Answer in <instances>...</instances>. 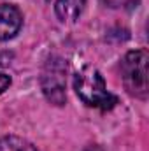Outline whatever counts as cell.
Instances as JSON below:
<instances>
[{
  "mask_svg": "<svg viewBox=\"0 0 149 151\" xmlns=\"http://www.w3.org/2000/svg\"><path fill=\"white\" fill-rule=\"evenodd\" d=\"M74 90L77 97L90 107L112 109L117 104V97L107 91L105 81L95 67H84L74 77Z\"/></svg>",
  "mask_w": 149,
  "mask_h": 151,
  "instance_id": "6da1fadb",
  "label": "cell"
},
{
  "mask_svg": "<svg viewBox=\"0 0 149 151\" xmlns=\"http://www.w3.org/2000/svg\"><path fill=\"white\" fill-rule=\"evenodd\" d=\"M148 62L149 55L146 49H135L125 55L121 60V79L126 91L137 99H148Z\"/></svg>",
  "mask_w": 149,
  "mask_h": 151,
  "instance_id": "7a4b0ae2",
  "label": "cell"
},
{
  "mask_svg": "<svg viewBox=\"0 0 149 151\" xmlns=\"http://www.w3.org/2000/svg\"><path fill=\"white\" fill-rule=\"evenodd\" d=\"M65 83H67V63L58 58L51 56L40 76V86L46 95V99L54 104V106H63L65 104Z\"/></svg>",
  "mask_w": 149,
  "mask_h": 151,
  "instance_id": "3957f363",
  "label": "cell"
},
{
  "mask_svg": "<svg viewBox=\"0 0 149 151\" xmlns=\"http://www.w3.org/2000/svg\"><path fill=\"white\" fill-rule=\"evenodd\" d=\"M23 25V16L18 7L2 4L0 5V40L12 39Z\"/></svg>",
  "mask_w": 149,
  "mask_h": 151,
  "instance_id": "277c9868",
  "label": "cell"
},
{
  "mask_svg": "<svg viewBox=\"0 0 149 151\" xmlns=\"http://www.w3.org/2000/svg\"><path fill=\"white\" fill-rule=\"evenodd\" d=\"M84 5H86V0H56L54 11L58 19L67 23V21H75L81 16Z\"/></svg>",
  "mask_w": 149,
  "mask_h": 151,
  "instance_id": "5b68a950",
  "label": "cell"
},
{
  "mask_svg": "<svg viewBox=\"0 0 149 151\" xmlns=\"http://www.w3.org/2000/svg\"><path fill=\"white\" fill-rule=\"evenodd\" d=\"M0 151H37V148L16 135H5L0 137Z\"/></svg>",
  "mask_w": 149,
  "mask_h": 151,
  "instance_id": "8992f818",
  "label": "cell"
},
{
  "mask_svg": "<svg viewBox=\"0 0 149 151\" xmlns=\"http://www.w3.org/2000/svg\"><path fill=\"white\" fill-rule=\"evenodd\" d=\"M102 2L111 9H132L137 7L140 0H102Z\"/></svg>",
  "mask_w": 149,
  "mask_h": 151,
  "instance_id": "52a82bcc",
  "label": "cell"
},
{
  "mask_svg": "<svg viewBox=\"0 0 149 151\" xmlns=\"http://www.w3.org/2000/svg\"><path fill=\"white\" fill-rule=\"evenodd\" d=\"M9 86H11V77L7 74H4V72H0V95H2Z\"/></svg>",
  "mask_w": 149,
  "mask_h": 151,
  "instance_id": "ba28073f",
  "label": "cell"
},
{
  "mask_svg": "<svg viewBox=\"0 0 149 151\" xmlns=\"http://www.w3.org/2000/svg\"><path fill=\"white\" fill-rule=\"evenodd\" d=\"M84 151H104V150H102V146H98V144H90V146H86Z\"/></svg>",
  "mask_w": 149,
  "mask_h": 151,
  "instance_id": "9c48e42d",
  "label": "cell"
}]
</instances>
